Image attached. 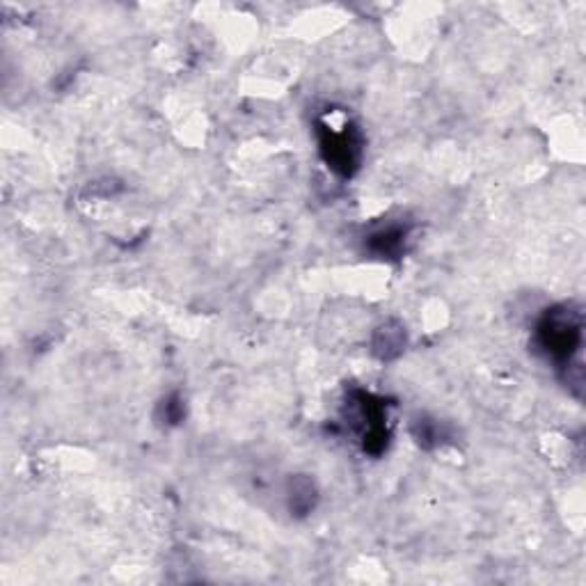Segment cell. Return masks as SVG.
<instances>
[{
  "instance_id": "cell-2",
  "label": "cell",
  "mask_w": 586,
  "mask_h": 586,
  "mask_svg": "<svg viewBox=\"0 0 586 586\" xmlns=\"http://www.w3.org/2000/svg\"><path fill=\"white\" fill-rule=\"evenodd\" d=\"M323 154L328 159V163L333 165L335 170L351 174V170L358 165V157H360V145L358 140L353 138L351 129L346 126V131L337 134V131H328L323 138Z\"/></svg>"
},
{
  "instance_id": "cell-1",
  "label": "cell",
  "mask_w": 586,
  "mask_h": 586,
  "mask_svg": "<svg viewBox=\"0 0 586 586\" xmlns=\"http://www.w3.org/2000/svg\"><path fill=\"white\" fill-rule=\"evenodd\" d=\"M541 344L556 363H571L582 344V321L571 308L552 310L541 323Z\"/></svg>"
}]
</instances>
